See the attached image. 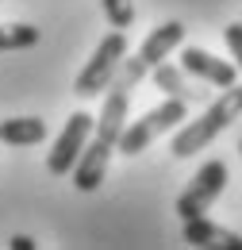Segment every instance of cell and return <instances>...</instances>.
<instances>
[{
	"mask_svg": "<svg viewBox=\"0 0 242 250\" xmlns=\"http://www.w3.org/2000/svg\"><path fill=\"white\" fill-rule=\"evenodd\" d=\"M184 243L200 250H242V235L212 223L208 216H192L184 219Z\"/></svg>",
	"mask_w": 242,
	"mask_h": 250,
	"instance_id": "cell-8",
	"label": "cell"
},
{
	"mask_svg": "<svg viewBox=\"0 0 242 250\" xmlns=\"http://www.w3.org/2000/svg\"><path fill=\"white\" fill-rule=\"evenodd\" d=\"M123 58H127V35H123V31L104 35L100 46H96V54L89 58V65L77 73V81H73V96H81V100L100 96L108 85H112V77H116V69H120Z\"/></svg>",
	"mask_w": 242,
	"mask_h": 250,
	"instance_id": "cell-3",
	"label": "cell"
},
{
	"mask_svg": "<svg viewBox=\"0 0 242 250\" xmlns=\"http://www.w3.org/2000/svg\"><path fill=\"white\" fill-rule=\"evenodd\" d=\"M108 162H112V146H104L100 139H92L85 143V150L77 154V162H73V185L81 188V192H96L100 188V181H104V173H108Z\"/></svg>",
	"mask_w": 242,
	"mask_h": 250,
	"instance_id": "cell-7",
	"label": "cell"
},
{
	"mask_svg": "<svg viewBox=\"0 0 242 250\" xmlns=\"http://www.w3.org/2000/svg\"><path fill=\"white\" fill-rule=\"evenodd\" d=\"M92 120L89 112H73L69 120H65V127H61V135H58V143H54V150L46 154V169L50 173H69L73 169V162H77V154L85 150V143H89V135H92Z\"/></svg>",
	"mask_w": 242,
	"mask_h": 250,
	"instance_id": "cell-5",
	"label": "cell"
},
{
	"mask_svg": "<svg viewBox=\"0 0 242 250\" xmlns=\"http://www.w3.org/2000/svg\"><path fill=\"white\" fill-rule=\"evenodd\" d=\"M223 39H227V46H231V54H235V65L242 69V20L231 23V27H223Z\"/></svg>",
	"mask_w": 242,
	"mask_h": 250,
	"instance_id": "cell-14",
	"label": "cell"
},
{
	"mask_svg": "<svg viewBox=\"0 0 242 250\" xmlns=\"http://www.w3.org/2000/svg\"><path fill=\"white\" fill-rule=\"evenodd\" d=\"M181 42H184V23H181V20H165V23H158V27L146 35V42L139 46V54H135V58L146 65V69H154L161 58H169Z\"/></svg>",
	"mask_w": 242,
	"mask_h": 250,
	"instance_id": "cell-9",
	"label": "cell"
},
{
	"mask_svg": "<svg viewBox=\"0 0 242 250\" xmlns=\"http://www.w3.org/2000/svg\"><path fill=\"white\" fill-rule=\"evenodd\" d=\"M188 120V104L177 100V96H165L158 108H150L142 120H131V124H123L120 139H116V150L127 158L142 154L146 146H150L158 135H165V131H173V127H181Z\"/></svg>",
	"mask_w": 242,
	"mask_h": 250,
	"instance_id": "cell-2",
	"label": "cell"
},
{
	"mask_svg": "<svg viewBox=\"0 0 242 250\" xmlns=\"http://www.w3.org/2000/svg\"><path fill=\"white\" fill-rule=\"evenodd\" d=\"M150 73H154V85H158L165 96H177V100H184V104H188V100H204V93H200V89H188L181 65H173V62H165V58H161Z\"/></svg>",
	"mask_w": 242,
	"mask_h": 250,
	"instance_id": "cell-11",
	"label": "cell"
},
{
	"mask_svg": "<svg viewBox=\"0 0 242 250\" xmlns=\"http://www.w3.org/2000/svg\"><path fill=\"white\" fill-rule=\"evenodd\" d=\"M242 116V85H227L219 100L208 104V112L200 116V120H188V124L177 127V135H173V158H192L196 150H204V146H212L215 135L219 131H227V127L235 124Z\"/></svg>",
	"mask_w": 242,
	"mask_h": 250,
	"instance_id": "cell-1",
	"label": "cell"
},
{
	"mask_svg": "<svg viewBox=\"0 0 242 250\" xmlns=\"http://www.w3.org/2000/svg\"><path fill=\"white\" fill-rule=\"evenodd\" d=\"M239 150H242V143H239Z\"/></svg>",
	"mask_w": 242,
	"mask_h": 250,
	"instance_id": "cell-16",
	"label": "cell"
},
{
	"mask_svg": "<svg viewBox=\"0 0 242 250\" xmlns=\"http://www.w3.org/2000/svg\"><path fill=\"white\" fill-rule=\"evenodd\" d=\"M181 69L200 77V81H208V85H215V89H227V85L239 81V65L223 62V58H215V54L200 50V46H184L181 50Z\"/></svg>",
	"mask_w": 242,
	"mask_h": 250,
	"instance_id": "cell-6",
	"label": "cell"
},
{
	"mask_svg": "<svg viewBox=\"0 0 242 250\" xmlns=\"http://www.w3.org/2000/svg\"><path fill=\"white\" fill-rule=\"evenodd\" d=\"M223 188H227V162H219V158L204 162V166L196 169V177L188 181V188L177 196V216L181 219L204 216L215 200L223 196Z\"/></svg>",
	"mask_w": 242,
	"mask_h": 250,
	"instance_id": "cell-4",
	"label": "cell"
},
{
	"mask_svg": "<svg viewBox=\"0 0 242 250\" xmlns=\"http://www.w3.org/2000/svg\"><path fill=\"white\" fill-rule=\"evenodd\" d=\"M8 247H12V250H35V239H31V235H12Z\"/></svg>",
	"mask_w": 242,
	"mask_h": 250,
	"instance_id": "cell-15",
	"label": "cell"
},
{
	"mask_svg": "<svg viewBox=\"0 0 242 250\" xmlns=\"http://www.w3.org/2000/svg\"><path fill=\"white\" fill-rule=\"evenodd\" d=\"M39 42V27L31 23H4L0 27V50H27Z\"/></svg>",
	"mask_w": 242,
	"mask_h": 250,
	"instance_id": "cell-12",
	"label": "cell"
},
{
	"mask_svg": "<svg viewBox=\"0 0 242 250\" xmlns=\"http://www.w3.org/2000/svg\"><path fill=\"white\" fill-rule=\"evenodd\" d=\"M42 139H46V124L39 116L0 120V143H8V146H39Z\"/></svg>",
	"mask_w": 242,
	"mask_h": 250,
	"instance_id": "cell-10",
	"label": "cell"
},
{
	"mask_svg": "<svg viewBox=\"0 0 242 250\" xmlns=\"http://www.w3.org/2000/svg\"><path fill=\"white\" fill-rule=\"evenodd\" d=\"M104 16L116 31H127L135 23V0H104Z\"/></svg>",
	"mask_w": 242,
	"mask_h": 250,
	"instance_id": "cell-13",
	"label": "cell"
}]
</instances>
